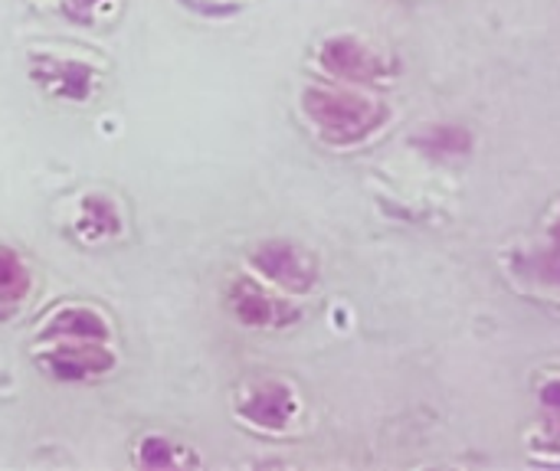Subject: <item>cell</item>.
I'll list each match as a JSON object with an SVG mask.
<instances>
[{
  "label": "cell",
  "instance_id": "obj_1",
  "mask_svg": "<svg viewBox=\"0 0 560 471\" xmlns=\"http://www.w3.org/2000/svg\"><path fill=\"white\" fill-rule=\"evenodd\" d=\"M26 295V272L20 259L0 249V305H16Z\"/></svg>",
  "mask_w": 560,
  "mask_h": 471
}]
</instances>
